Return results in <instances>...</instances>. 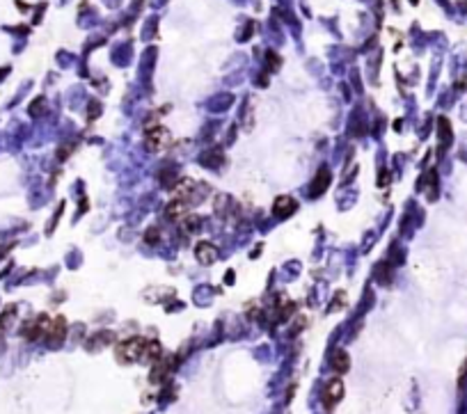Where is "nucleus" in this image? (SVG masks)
Instances as JSON below:
<instances>
[{"label":"nucleus","instance_id":"obj_6","mask_svg":"<svg viewBox=\"0 0 467 414\" xmlns=\"http://www.w3.org/2000/svg\"><path fill=\"white\" fill-rule=\"evenodd\" d=\"M144 142H147V147L151 151H160L169 145V133L165 128H151L147 133V137H144Z\"/></svg>","mask_w":467,"mask_h":414},{"label":"nucleus","instance_id":"obj_3","mask_svg":"<svg viewBox=\"0 0 467 414\" xmlns=\"http://www.w3.org/2000/svg\"><path fill=\"white\" fill-rule=\"evenodd\" d=\"M195 256H197L199 263L211 265V263H215V261H218L220 252L215 250V245H211L209 240H199V243L195 245Z\"/></svg>","mask_w":467,"mask_h":414},{"label":"nucleus","instance_id":"obj_16","mask_svg":"<svg viewBox=\"0 0 467 414\" xmlns=\"http://www.w3.org/2000/svg\"><path fill=\"white\" fill-rule=\"evenodd\" d=\"M14 314H16V307L10 305L5 311H3V318H0V327H7V325H10V320L14 318Z\"/></svg>","mask_w":467,"mask_h":414},{"label":"nucleus","instance_id":"obj_14","mask_svg":"<svg viewBox=\"0 0 467 414\" xmlns=\"http://www.w3.org/2000/svg\"><path fill=\"white\" fill-rule=\"evenodd\" d=\"M144 243H147V245H158L160 243V229H158V227H151V229H147V234H144Z\"/></svg>","mask_w":467,"mask_h":414},{"label":"nucleus","instance_id":"obj_7","mask_svg":"<svg viewBox=\"0 0 467 414\" xmlns=\"http://www.w3.org/2000/svg\"><path fill=\"white\" fill-rule=\"evenodd\" d=\"M330 179H332V174H330V170L328 167H321L318 170V174L314 176V181H312V185H309V195L312 197H321L328 190V185H330Z\"/></svg>","mask_w":467,"mask_h":414},{"label":"nucleus","instance_id":"obj_1","mask_svg":"<svg viewBox=\"0 0 467 414\" xmlns=\"http://www.w3.org/2000/svg\"><path fill=\"white\" fill-rule=\"evenodd\" d=\"M144 348H147V339H142V336H131V339L122 341V343L117 346V360L124 362V364L138 362V360H142Z\"/></svg>","mask_w":467,"mask_h":414},{"label":"nucleus","instance_id":"obj_5","mask_svg":"<svg viewBox=\"0 0 467 414\" xmlns=\"http://www.w3.org/2000/svg\"><path fill=\"white\" fill-rule=\"evenodd\" d=\"M343 398V382L341 380H330V382H325L323 387V403L328 405V407H332L334 403H339V400Z\"/></svg>","mask_w":467,"mask_h":414},{"label":"nucleus","instance_id":"obj_12","mask_svg":"<svg viewBox=\"0 0 467 414\" xmlns=\"http://www.w3.org/2000/svg\"><path fill=\"white\" fill-rule=\"evenodd\" d=\"M188 209H190V204H186V201H181V199H174V201H169V206L165 209V213H167V218L179 220V218H184Z\"/></svg>","mask_w":467,"mask_h":414},{"label":"nucleus","instance_id":"obj_2","mask_svg":"<svg viewBox=\"0 0 467 414\" xmlns=\"http://www.w3.org/2000/svg\"><path fill=\"white\" fill-rule=\"evenodd\" d=\"M65 336H67V320L62 318V316H55V318L50 320V327H48L44 339L48 341V346L55 348V346H60L62 341H65Z\"/></svg>","mask_w":467,"mask_h":414},{"label":"nucleus","instance_id":"obj_4","mask_svg":"<svg viewBox=\"0 0 467 414\" xmlns=\"http://www.w3.org/2000/svg\"><path fill=\"white\" fill-rule=\"evenodd\" d=\"M296 209H298V201H296L294 197L282 195V197H277V199H275L273 215H275V218H279V220H284V218H288V215H294Z\"/></svg>","mask_w":467,"mask_h":414},{"label":"nucleus","instance_id":"obj_11","mask_svg":"<svg viewBox=\"0 0 467 414\" xmlns=\"http://www.w3.org/2000/svg\"><path fill=\"white\" fill-rule=\"evenodd\" d=\"M142 360L144 362H158V360H163V348H160L158 341H147V348H144Z\"/></svg>","mask_w":467,"mask_h":414},{"label":"nucleus","instance_id":"obj_10","mask_svg":"<svg viewBox=\"0 0 467 414\" xmlns=\"http://www.w3.org/2000/svg\"><path fill=\"white\" fill-rule=\"evenodd\" d=\"M330 364H332V369L337 373H346L351 369V357H348L346 350H334L332 357H330Z\"/></svg>","mask_w":467,"mask_h":414},{"label":"nucleus","instance_id":"obj_8","mask_svg":"<svg viewBox=\"0 0 467 414\" xmlns=\"http://www.w3.org/2000/svg\"><path fill=\"white\" fill-rule=\"evenodd\" d=\"M172 369H174V360H158V362H154V369H151L149 380L154 384L163 382V380L172 373Z\"/></svg>","mask_w":467,"mask_h":414},{"label":"nucleus","instance_id":"obj_15","mask_svg":"<svg viewBox=\"0 0 467 414\" xmlns=\"http://www.w3.org/2000/svg\"><path fill=\"white\" fill-rule=\"evenodd\" d=\"M181 225H184V231L193 234V231H197V229H199V225H202V220H199V218H186L184 222H181Z\"/></svg>","mask_w":467,"mask_h":414},{"label":"nucleus","instance_id":"obj_13","mask_svg":"<svg viewBox=\"0 0 467 414\" xmlns=\"http://www.w3.org/2000/svg\"><path fill=\"white\" fill-rule=\"evenodd\" d=\"M222 160H224V156L220 149H209V151H204V156H202V163L209 165V167H218V165H222Z\"/></svg>","mask_w":467,"mask_h":414},{"label":"nucleus","instance_id":"obj_9","mask_svg":"<svg viewBox=\"0 0 467 414\" xmlns=\"http://www.w3.org/2000/svg\"><path fill=\"white\" fill-rule=\"evenodd\" d=\"M112 339H114L112 332H96V334H92L90 339L85 341V348L87 350H99V348H103V346H108Z\"/></svg>","mask_w":467,"mask_h":414}]
</instances>
